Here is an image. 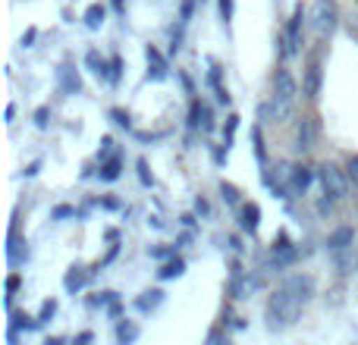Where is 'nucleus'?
Masks as SVG:
<instances>
[{
	"instance_id": "nucleus-1",
	"label": "nucleus",
	"mask_w": 358,
	"mask_h": 345,
	"mask_svg": "<svg viewBox=\"0 0 358 345\" xmlns=\"http://www.w3.org/2000/svg\"><path fill=\"white\" fill-rule=\"evenodd\" d=\"M302 308H305V302H299V298L292 295L286 286L273 289L271 298H267V304H264V323H267V330L280 333V330L292 327V323L302 317Z\"/></svg>"
},
{
	"instance_id": "nucleus-2",
	"label": "nucleus",
	"mask_w": 358,
	"mask_h": 345,
	"mask_svg": "<svg viewBox=\"0 0 358 345\" xmlns=\"http://www.w3.org/2000/svg\"><path fill=\"white\" fill-rule=\"evenodd\" d=\"M299 88H296V79H292V73L280 63L277 73H273V119H289L292 113V101H296Z\"/></svg>"
},
{
	"instance_id": "nucleus-3",
	"label": "nucleus",
	"mask_w": 358,
	"mask_h": 345,
	"mask_svg": "<svg viewBox=\"0 0 358 345\" xmlns=\"http://www.w3.org/2000/svg\"><path fill=\"white\" fill-rule=\"evenodd\" d=\"M317 182H321V191L330 198V201H346L349 198V189H352V182H349L346 170H340L336 163H321L317 167Z\"/></svg>"
},
{
	"instance_id": "nucleus-4",
	"label": "nucleus",
	"mask_w": 358,
	"mask_h": 345,
	"mask_svg": "<svg viewBox=\"0 0 358 345\" xmlns=\"http://www.w3.org/2000/svg\"><path fill=\"white\" fill-rule=\"evenodd\" d=\"M299 248L289 242V235L286 233H280L277 239H273V245H271V254H267V264H264V270H271V273H283V270H289L292 264L299 260Z\"/></svg>"
},
{
	"instance_id": "nucleus-5",
	"label": "nucleus",
	"mask_w": 358,
	"mask_h": 345,
	"mask_svg": "<svg viewBox=\"0 0 358 345\" xmlns=\"http://www.w3.org/2000/svg\"><path fill=\"white\" fill-rule=\"evenodd\" d=\"M336 19H340V10H336L334 0H317L315 16H311V29L317 31V38H330L336 29Z\"/></svg>"
},
{
	"instance_id": "nucleus-6",
	"label": "nucleus",
	"mask_w": 358,
	"mask_h": 345,
	"mask_svg": "<svg viewBox=\"0 0 358 345\" xmlns=\"http://www.w3.org/2000/svg\"><path fill=\"white\" fill-rule=\"evenodd\" d=\"M321 54H311L308 63H305V75H302V94L308 101H317V94H321Z\"/></svg>"
},
{
	"instance_id": "nucleus-7",
	"label": "nucleus",
	"mask_w": 358,
	"mask_h": 345,
	"mask_svg": "<svg viewBox=\"0 0 358 345\" xmlns=\"http://www.w3.org/2000/svg\"><path fill=\"white\" fill-rule=\"evenodd\" d=\"M315 179H317L315 167H308V163H296V167H292V176H289V198L308 195V189H311Z\"/></svg>"
},
{
	"instance_id": "nucleus-8",
	"label": "nucleus",
	"mask_w": 358,
	"mask_h": 345,
	"mask_svg": "<svg viewBox=\"0 0 358 345\" xmlns=\"http://www.w3.org/2000/svg\"><path fill=\"white\" fill-rule=\"evenodd\" d=\"M305 6L299 3L296 10H292V19H289V25H286V38H289V50L292 54H299V50H302V44H305Z\"/></svg>"
},
{
	"instance_id": "nucleus-9",
	"label": "nucleus",
	"mask_w": 358,
	"mask_h": 345,
	"mask_svg": "<svg viewBox=\"0 0 358 345\" xmlns=\"http://www.w3.org/2000/svg\"><path fill=\"white\" fill-rule=\"evenodd\" d=\"M6 260H10L13 267H19V264H25V260H29V242L19 239V226H16V223H13L10 233H6Z\"/></svg>"
},
{
	"instance_id": "nucleus-10",
	"label": "nucleus",
	"mask_w": 358,
	"mask_h": 345,
	"mask_svg": "<svg viewBox=\"0 0 358 345\" xmlns=\"http://www.w3.org/2000/svg\"><path fill=\"white\" fill-rule=\"evenodd\" d=\"M315 138H317V126L311 117H299L296 119V151L299 154H308L315 148Z\"/></svg>"
},
{
	"instance_id": "nucleus-11",
	"label": "nucleus",
	"mask_w": 358,
	"mask_h": 345,
	"mask_svg": "<svg viewBox=\"0 0 358 345\" xmlns=\"http://www.w3.org/2000/svg\"><path fill=\"white\" fill-rule=\"evenodd\" d=\"M283 286L299 298V302H305V304H308L311 298H315V279L305 277V273H292V277H286V279H283Z\"/></svg>"
},
{
	"instance_id": "nucleus-12",
	"label": "nucleus",
	"mask_w": 358,
	"mask_h": 345,
	"mask_svg": "<svg viewBox=\"0 0 358 345\" xmlns=\"http://www.w3.org/2000/svg\"><path fill=\"white\" fill-rule=\"evenodd\" d=\"M57 88H60L63 94H82V79H79V73H76V66L73 63H63L60 69H57Z\"/></svg>"
},
{
	"instance_id": "nucleus-13",
	"label": "nucleus",
	"mask_w": 358,
	"mask_h": 345,
	"mask_svg": "<svg viewBox=\"0 0 358 345\" xmlns=\"http://www.w3.org/2000/svg\"><path fill=\"white\" fill-rule=\"evenodd\" d=\"M239 226H242V233H258V226H261V207L255 201H242L239 204Z\"/></svg>"
},
{
	"instance_id": "nucleus-14",
	"label": "nucleus",
	"mask_w": 358,
	"mask_h": 345,
	"mask_svg": "<svg viewBox=\"0 0 358 345\" xmlns=\"http://www.w3.org/2000/svg\"><path fill=\"white\" fill-rule=\"evenodd\" d=\"M94 270H85V267H73V270H66V277H63V289L69 292V295H79L82 289H85L88 283H92Z\"/></svg>"
},
{
	"instance_id": "nucleus-15",
	"label": "nucleus",
	"mask_w": 358,
	"mask_h": 345,
	"mask_svg": "<svg viewBox=\"0 0 358 345\" xmlns=\"http://www.w3.org/2000/svg\"><path fill=\"white\" fill-rule=\"evenodd\" d=\"M145 60H148V79H155V82H164L167 79V60H164V54L155 47V44H148L145 47Z\"/></svg>"
},
{
	"instance_id": "nucleus-16",
	"label": "nucleus",
	"mask_w": 358,
	"mask_h": 345,
	"mask_svg": "<svg viewBox=\"0 0 358 345\" xmlns=\"http://www.w3.org/2000/svg\"><path fill=\"white\" fill-rule=\"evenodd\" d=\"M352 245H355V229L352 226H340L327 235V254L346 251V248H352Z\"/></svg>"
},
{
	"instance_id": "nucleus-17",
	"label": "nucleus",
	"mask_w": 358,
	"mask_h": 345,
	"mask_svg": "<svg viewBox=\"0 0 358 345\" xmlns=\"http://www.w3.org/2000/svg\"><path fill=\"white\" fill-rule=\"evenodd\" d=\"M164 289H148V292H142V295L136 298V311L138 314H155L157 308H161L164 304Z\"/></svg>"
},
{
	"instance_id": "nucleus-18",
	"label": "nucleus",
	"mask_w": 358,
	"mask_h": 345,
	"mask_svg": "<svg viewBox=\"0 0 358 345\" xmlns=\"http://www.w3.org/2000/svg\"><path fill=\"white\" fill-rule=\"evenodd\" d=\"M138 333H142V330H138V323L129 321V317H120L117 327H113V336H117L120 345H132L138 339Z\"/></svg>"
},
{
	"instance_id": "nucleus-19",
	"label": "nucleus",
	"mask_w": 358,
	"mask_h": 345,
	"mask_svg": "<svg viewBox=\"0 0 358 345\" xmlns=\"http://www.w3.org/2000/svg\"><path fill=\"white\" fill-rule=\"evenodd\" d=\"M44 323L38 321V317L25 314V311H10V330H22V333H35V330H41Z\"/></svg>"
},
{
	"instance_id": "nucleus-20",
	"label": "nucleus",
	"mask_w": 358,
	"mask_h": 345,
	"mask_svg": "<svg viewBox=\"0 0 358 345\" xmlns=\"http://www.w3.org/2000/svg\"><path fill=\"white\" fill-rule=\"evenodd\" d=\"M120 176H123V154L107 157V161L101 163V170H98V179L101 182H117Z\"/></svg>"
},
{
	"instance_id": "nucleus-21",
	"label": "nucleus",
	"mask_w": 358,
	"mask_h": 345,
	"mask_svg": "<svg viewBox=\"0 0 358 345\" xmlns=\"http://www.w3.org/2000/svg\"><path fill=\"white\" fill-rule=\"evenodd\" d=\"M85 66H88V73H94L98 79H110V60H104V57L98 54V50H88L85 54Z\"/></svg>"
},
{
	"instance_id": "nucleus-22",
	"label": "nucleus",
	"mask_w": 358,
	"mask_h": 345,
	"mask_svg": "<svg viewBox=\"0 0 358 345\" xmlns=\"http://www.w3.org/2000/svg\"><path fill=\"white\" fill-rule=\"evenodd\" d=\"M330 260H334V267H336V273H352V267L358 264V258H355V251L352 248H346V251H334L330 254Z\"/></svg>"
},
{
	"instance_id": "nucleus-23",
	"label": "nucleus",
	"mask_w": 358,
	"mask_h": 345,
	"mask_svg": "<svg viewBox=\"0 0 358 345\" xmlns=\"http://www.w3.org/2000/svg\"><path fill=\"white\" fill-rule=\"evenodd\" d=\"M117 298H120L117 292H94V295H88V298H85V308H88V311H98V308H101V311H107L113 302H117Z\"/></svg>"
},
{
	"instance_id": "nucleus-24",
	"label": "nucleus",
	"mask_w": 358,
	"mask_h": 345,
	"mask_svg": "<svg viewBox=\"0 0 358 345\" xmlns=\"http://www.w3.org/2000/svg\"><path fill=\"white\" fill-rule=\"evenodd\" d=\"M182 273H185V260L182 258H167L164 260V267L157 270V277L167 283V279H176V277H182Z\"/></svg>"
},
{
	"instance_id": "nucleus-25",
	"label": "nucleus",
	"mask_w": 358,
	"mask_h": 345,
	"mask_svg": "<svg viewBox=\"0 0 358 345\" xmlns=\"http://www.w3.org/2000/svg\"><path fill=\"white\" fill-rule=\"evenodd\" d=\"M252 148L258 157L261 167H267V148H264V135H261V126H252Z\"/></svg>"
},
{
	"instance_id": "nucleus-26",
	"label": "nucleus",
	"mask_w": 358,
	"mask_h": 345,
	"mask_svg": "<svg viewBox=\"0 0 358 345\" xmlns=\"http://www.w3.org/2000/svg\"><path fill=\"white\" fill-rule=\"evenodd\" d=\"M104 16H107V10L101 3H92L85 10V25L88 29H101V22H104Z\"/></svg>"
},
{
	"instance_id": "nucleus-27",
	"label": "nucleus",
	"mask_w": 358,
	"mask_h": 345,
	"mask_svg": "<svg viewBox=\"0 0 358 345\" xmlns=\"http://www.w3.org/2000/svg\"><path fill=\"white\" fill-rule=\"evenodd\" d=\"M220 195H223V201H227L229 207H233V210H239L242 198H239V189H236V185H229V182H220Z\"/></svg>"
},
{
	"instance_id": "nucleus-28",
	"label": "nucleus",
	"mask_w": 358,
	"mask_h": 345,
	"mask_svg": "<svg viewBox=\"0 0 358 345\" xmlns=\"http://www.w3.org/2000/svg\"><path fill=\"white\" fill-rule=\"evenodd\" d=\"M236 129H239V113H229L227 126H223V145H229V148H233V135H236Z\"/></svg>"
},
{
	"instance_id": "nucleus-29",
	"label": "nucleus",
	"mask_w": 358,
	"mask_h": 345,
	"mask_svg": "<svg viewBox=\"0 0 358 345\" xmlns=\"http://www.w3.org/2000/svg\"><path fill=\"white\" fill-rule=\"evenodd\" d=\"M201 132H204V135H210V132H214V107H210V104H204V110H201Z\"/></svg>"
},
{
	"instance_id": "nucleus-30",
	"label": "nucleus",
	"mask_w": 358,
	"mask_h": 345,
	"mask_svg": "<svg viewBox=\"0 0 358 345\" xmlns=\"http://www.w3.org/2000/svg\"><path fill=\"white\" fill-rule=\"evenodd\" d=\"M113 154H117V151H113V138L104 135L101 138V148H98V163H104L107 157H113Z\"/></svg>"
},
{
	"instance_id": "nucleus-31",
	"label": "nucleus",
	"mask_w": 358,
	"mask_h": 345,
	"mask_svg": "<svg viewBox=\"0 0 358 345\" xmlns=\"http://www.w3.org/2000/svg\"><path fill=\"white\" fill-rule=\"evenodd\" d=\"M346 176H349V182H352V189H358V154H349V161H346Z\"/></svg>"
},
{
	"instance_id": "nucleus-32",
	"label": "nucleus",
	"mask_w": 358,
	"mask_h": 345,
	"mask_svg": "<svg viewBox=\"0 0 358 345\" xmlns=\"http://www.w3.org/2000/svg\"><path fill=\"white\" fill-rule=\"evenodd\" d=\"M66 216H76V207H69V204H57L54 210H50V220H66Z\"/></svg>"
},
{
	"instance_id": "nucleus-33",
	"label": "nucleus",
	"mask_w": 358,
	"mask_h": 345,
	"mask_svg": "<svg viewBox=\"0 0 358 345\" xmlns=\"http://www.w3.org/2000/svg\"><path fill=\"white\" fill-rule=\"evenodd\" d=\"M120 75H123V60L120 57H110V85H120Z\"/></svg>"
},
{
	"instance_id": "nucleus-34",
	"label": "nucleus",
	"mask_w": 358,
	"mask_h": 345,
	"mask_svg": "<svg viewBox=\"0 0 358 345\" xmlns=\"http://www.w3.org/2000/svg\"><path fill=\"white\" fill-rule=\"evenodd\" d=\"M54 314H57V302H54V298H50V302H44V304H41V311H38V321H41V323H48Z\"/></svg>"
},
{
	"instance_id": "nucleus-35",
	"label": "nucleus",
	"mask_w": 358,
	"mask_h": 345,
	"mask_svg": "<svg viewBox=\"0 0 358 345\" xmlns=\"http://www.w3.org/2000/svg\"><path fill=\"white\" fill-rule=\"evenodd\" d=\"M192 13H195V0H182V10H179V22H182V25H189Z\"/></svg>"
},
{
	"instance_id": "nucleus-36",
	"label": "nucleus",
	"mask_w": 358,
	"mask_h": 345,
	"mask_svg": "<svg viewBox=\"0 0 358 345\" xmlns=\"http://www.w3.org/2000/svg\"><path fill=\"white\" fill-rule=\"evenodd\" d=\"M334 210H336V201H330L327 195H324L321 201H317V214H321V216H330V214H334Z\"/></svg>"
},
{
	"instance_id": "nucleus-37",
	"label": "nucleus",
	"mask_w": 358,
	"mask_h": 345,
	"mask_svg": "<svg viewBox=\"0 0 358 345\" xmlns=\"http://www.w3.org/2000/svg\"><path fill=\"white\" fill-rule=\"evenodd\" d=\"M110 117H113V123H117L120 129H132V123H129V113H123V110H110Z\"/></svg>"
},
{
	"instance_id": "nucleus-38",
	"label": "nucleus",
	"mask_w": 358,
	"mask_h": 345,
	"mask_svg": "<svg viewBox=\"0 0 358 345\" xmlns=\"http://www.w3.org/2000/svg\"><path fill=\"white\" fill-rule=\"evenodd\" d=\"M195 214H198V216H204V220L210 216V204H208V198H201V195L195 198Z\"/></svg>"
},
{
	"instance_id": "nucleus-39",
	"label": "nucleus",
	"mask_w": 358,
	"mask_h": 345,
	"mask_svg": "<svg viewBox=\"0 0 358 345\" xmlns=\"http://www.w3.org/2000/svg\"><path fill=\"white\" fill-rule=\"evenodd\" d=\"M217 6H220V19L229 22L233 19V0H217Z\"/></svg>"
},
{
	"instance_id": "nucleus-40",
	"label": "nucleus",
	"mask_w": 358,
	"mask_h": 345,
	"mask_svg": "<svg viewBox=\"0 0 358 345\" xmlns=\"http://www.w3.org/2000/svg\"><path fill=\"white\" fill-rule=\"evenodd\" d=\"M138 179H142V185L155 182V179H151V172H148V163H145V161H138Z\"/></svg>"
},
{
	"instance_id": "nucleus-41",
	"label": "nucleus",
	"mask_w": 358,
	"mask_h": 345,
	"mask_svg": "<svg viewBox=\"0 0 358 345\" xmlns=\"http://www.w3.org/2000/svg\"><path fill=\"white\" fill-rule=\"evenodd\" d=\"M167 254H170V248H161V245L148 248V258H155V260H167Z\"/></svg>"
},
{
	"instance_id": "nucleus-42",
	"label": "nucleus",
	"mask_w": 358,
	"mask_h": 345,
	"mask_svg": "<svg viewBox=\"0 0 358 345\" xmlns=\"http://www.w3.org/2000/svg\"><path fill=\"white\" fill-rule=\"evenodd\" d=\"M107 317H113V321H120V317H123V302H120V298L110 304V308H107Z\"/></svg>"
},
{
	"instance_id": "nucleus-43",
	"label": "nucleus",
	"mask_w": 358,
	"mask_h": 345,
	"mask_svg": "<svg viewBox=\"0 0 358 345\" xmlns=\"http://www.w3.org/2000/svg\"><path fill=\"white\" fill-rule=\"evenodd\" d=\"M223 339H227V327L210 330V333H208V342H210V345H214V342H223Z\"/></svg>"
},
{
	"instance_id": "nucleus-44",
	"label": "nucleus",
	"mask_w": 358,
	"mask_h": 345,
	"mask_svg": "<svg viewBox=\"0 0 358 345\" xmlns=\"http://www.w3.org/2000/svg\"><path fill=\"white\" fill-rule=\"evenodd\" d=\"M35 126H38V129H44V126H48V107L35 110Z\"/></svg>"
},
{
	"instance_id": "nucleus-45",
	"label": "nucleus",
	"mask_w": 358,
	"mask_h": 345,
	"mask_svg": "<svg viewBox=\"0 0 358 345\" xmlns=\"http://www.w3.org/2000/svg\"><path fill=\"white\" fill-rule=\"evenodd\" d=\"M179 75V82H182V88H185V94H195V85H192V79L185 73H176Z\"/></svg>"
},
{
	"instance_id": "nucleus-46",
	"label": "nucleus",
	"mask_w": 358,
	"mask_h": 345,
	"mask_svg": "<svg viewBox=\"0 0 358 345\" xmlns=\"http://www.w3.org/2000/svg\"><path fill=\"white\" fill-rule=\"evenodd\" d=\"M227 245H229V251H236V254L242 251V239H239V235H229V239H227Z\"/></svg>"
},
{
	"instance_id": "nucleus-47",
	"label": "nucleus",
	"mask_w": 358,
	"mask_h": 345,
	"mask_svg": "<svg viewBox=\"0 0 358 345\" xmlns=\"http://www.w3.org/2000/svg\"><path fill=\"white\" fill-rule=\"evenodd\" d=\"M179 220H182V226H185V229H192V226H195V214H182V216H179Z\"/></svg>"
},
{
	"instance_id": "nucleus-48",
	"label": "nucleus",
	"mask_w": 358,
	"mask_h": 345,
	"mask_svg": "<svg viewBox=\"0 0 358 345\" xmlns=\"http://www.w3.org/2000/svg\"><path fill=\"white\" fill-rule=\"evenodd\" d=\"M101 204H104L107 210H120V201H117V198H104V201H101Z\"/></svg>"
},
{
	"instance_id": "nucleus-49",
	"label": "nucleus",
	"mask_w": 358,
	"mask_h": 345,
	"mask_svg": "<svg viewBox=\"0 0 358 345\" xmlns=\"http://www.w3.org/2000/svg\"><path fill=\"white\" fill-rule=\"evenodd\" d=\"M104 239L107 242H120V229H104Z\"/></svg>"
},
{
	"instance_id": "nucleus-50",
	"label": "nucleus",
	"mask_w": 358,
	"mask_h": 345,
	"mask_svg": "<svg viewBox=\"0 0 358 345\" xmlns=\"http://www.w3.org/2000/svg\"><path fill=\"white\" fill-rule=\"evenodd\" d=\"M35 35H38V31H35V29H29V31H25V38H22V44H25V47H29V44H31V41H35Z\"/></svg>"
},
{
	"instance_id": "nucleus-51",
	"label": "nucleus",
	"mask_w": 358,
	"mask_h": 345,
	"mask_svg": "<svg viewBox=\"0 0 358 345\" xmlns=\"http://www.w3.org/2000/svg\"><path fill=\"white\" fill-rule=\"evenodd\" d=\"M189 242H192V233H182V235L176 239V248H179V245H189Z\"/></svg>"
},
{
	"instance_id": "nucleus-52",
	"label": "nucleus",
	"mask_w": 358,
	"mask_h": 345,
	"mask_svg": "<svg viewBox=\"0 0 358 345\" xmlns=\"http://www.w3.org/2000/svg\"><path fill=\"white\" fill-rule=\"evenodd\" d=\"M94 339V333H79L76 336V342H92Z\"/></svg>"
},
{
	"instance_id": "nucleus-53",
	"label": "nucleus",
	"mask_w": 358,
	"mask_h": 345,
	"mask_svg": "<svg viewBox=\"0 0 358 345\" xmlns=\"http://www.w3.org/2000/svg\"><path fill=\"white\" fill-rule=\"evenodd\" d=\"M38 167H41V163H38V161H35V163H29V170H25V176H35Z\"/></svg>"
},
{
	"instance_id": "nucleus-54",
	"label": "nucleus",
	"mask_w": 358,
	"mask_h": 345,
	"mask_svg": "<svg viewBox=\"0 0 358 345\" xmlns=\"http://www.w3.org/2000/svg\"><path fill=\"white\" fill-rule=\"evenodd\" d=\"M113 6H117V10H123V0H113Z\"/></svg>"
}]
</instances>
